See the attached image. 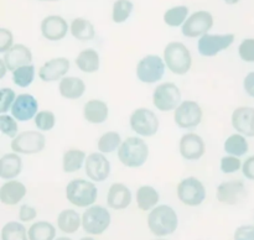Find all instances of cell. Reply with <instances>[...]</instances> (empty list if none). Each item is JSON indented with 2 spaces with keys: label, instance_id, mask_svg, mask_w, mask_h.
I'll use <instances>...</instances> for the list:
<instances>
[{
  "label": "cell",
  "instance_id": "816d5d0a",
  "mask_svg": "<svg viewBox=\"0 0 254 240\" xmlns=\"http://www.w3.org/2000/svg\"><path fill=\"white\" fill-rule=\"evenodd\" d=\"M56 240H72V239H69V238H66V237H62V238H59V239H56Z\"/></svg>",
  "mask_w": 254,
  "mask_h": 240
},
{
  "label": "cell",
  "instance_id": "52a82bcc",
  "mask_svg": "<svg viewBox=\"0 0 254 240\" xmlns=\"http://www.w3.org/2000/svg\"><path fill=\"white\" fill-rule=\"evenodd\" d=\"M165 61L156 54H148L143 57L136 64V77L146 84L156 83L165 73Z\"/></svg>",
  "mask_w": 254,
  "mask_h": 240
},
{
  "label": "cell",
  "instance_id": "7dc6e473",
  "mask_svg": "<svg viewBox=\"0 0 254 240\" xmlns=\"http://www.w3.org/2000/svg\"><path fill=\"white\" fill-rule=\"evenodd\" d=\"M242 172L246 178L254 181V156H251V157H248L247 160L243 162Z\"/></svg>",
  "mask_w": 254,
  "mask_h": 240
},
{
  "label": "cell",
  "instance_id": "f907efd6",
  "mask_svg": "<svg viewBox=\"0 0 254 240\" xmlns=\"http://www.w3.org/2000/svg\"><path fill=\"white\" fill-rule=\"evenodd\" d=\"M226 2H227V4H230V5H233V4H237L238 1H240V0H225Z\"/></svg>",
  "mask_w": 254,
  "mask_h": 240
},
{
  "label": "cell",
  "instance_id": "9a60e30c",
  "mask_svg": "<svg viewBox=\"0 0 254 240\" xmlns=\"http://www.w3.org/2000/svg\"><path fill=\"white\" fill-rule=\"evenodd\" d=\"M86 175L94 182H103L111 175V162L102 152H93L86 158Z\"/></svg>",
  "mask_w": 254,
  "mask_h": 240
},
{
  "label": "cell",
  "instance_id": "d6986e66",
  "mask_svg": "<svg viewBox=\"0 0 254 240\" xmlns=\"http://www.w3.org/2000/svg\"><path fill=\"white\" fill-rule=\"evenodd\" d=\"M67 31H68V24L60 15H50L42 20V36L50 41H60V40L64 39Z\"/></svg>",
  "mask_w": 254,
  "mask_h": 240
},
{
  "label": "cell",
  "instance_id": "484cf974",
  "mask_svg": "<svg viewBox=\"0 0 254 240\" xmlns=\"http://www.w3.org/2000/svg\"><path fill=\"white\" fill-rule=\"evenodd\" d=\"M60 94L66 99H79L86 92V84L78 77H64L60 81Z\"/></svg>",
  "mask_w": 254,
  "mask_h": 240
},
{
  "label": "cell",
  "instance_id": "7c38bea8",
  "mask_svg": "<svg viewBox=\"0 0 254 240\" xmlns=\"http://www.w3.org/2000/svg\"><path fill=\"white\" fill-rule=\"evenodd\" d=\"M235 42V35H211L206 34L198 39L197 48L200 54L205 57H213L228 48Z\"/></svg>",
  "mask_w": 254,
  "mask_h": 240
},
{
  "label": "cell",
  "instance_id": "8fae6325",
  "mask_svg": "<svg viewBox=\"0 0 254 240\" xmlns=\"http://www.w3.org/2000/svg\"><path fill=\"white\" fill-rule=\"evenodd\" d=\"M202 109L193 100H184L175 109L174 119L179 128L191 129L197 126L202 120Z\"/></svg>",
  "mask_w": 254,
  "mask_h": 240
},
{
  "label": "cell",
  "instance_id": "ee69618b",
  "mask_svg": "<svg viewBox=\"0 0 254 240\" xmlns=\"http://www.w3.org/2000/svg\"><path fill=\"white\" fill-rule=\"evenodd\" d=\"M14 36H12L11 31L5 27L0 29V52L5 53L9 51L12 46H14Z\"/></svg>",
  "mask_w": 254,
  "mask_h": 240
},
{
  "label": "cell",
  "instance_id": "b9f144b4",
  "mask_svg": "<svg viewBox=\"0 0 254 240\" xmlns=\"http://www.w3.org/2000/svg\"><path fill=\"white\" fill-rule=\"evenodd\" d=\"M241 167H242V163H241L240 157L227 155L221 158V171L223 173H235L241 170Z\"/></svg>",
  "mask_w": 254,
  "mask_h": 240
},
{
  "label": "cell",
  "instance_id": "1f68e13d",
  "mask_svg": "<svg viewBox=\"0 0 254 240\" xmlns=\"http://www.w3.org/2000/svg\"><path fill=\"white\" fill-rule=\"evenodd\" d=\"M159 203V193L151 186H141L136 191V204L141 210L153 209Z\"/></svg>",
  "mask_w": 254,
  "mask_h": 240
},
{
  "label": "cell",
  "instance_id": "e0dca14e",
  "mask_svg": "<svg viewBox=\"0 0 254 240\" xmlns=\"http://www.w3.org/2000/svg\"><path fill=\"white\" fill-rule=\"evenodd\" d=\"M179 150H180L181 156L186 160H198L205 155V141L200 135L195 133L185 134L179 143Z\"/></svg>",
  "mask_w": 254,
  "mask_h": 240
},
{
  "label": "cell",
  "instance_id": "11a10c76",
  "mask_svg": "<svg viewBox=\"0 0 254 240\" xmlns=\"http://www.w3.org/2000/svg\"><path fill=\"white\" fill-rule=\"evenodd\" d=\"M156 240H165V239H156Z\"/></svg>",
  "mask_w": 254,
  "mask_h": 240
},
{
  "label": "cell",
  "instance_id": "ac0fdd59",
  "mask_svg": "<svg viewBox=\"0 0 254 240\" xmlns=\"http://www.w3.org/2000/svg\"><path fill=\"white\" fill-rule=\"evenodd\" d=\"M69 61L66 57H56L45 62L39 71V77L44 82H56L62 79L69 71Z\"/></svg>",
  "mask_w": 254,
  "mask_h": 240
},
{
  "label": "cell",
  "instance_id": "ab89813d",
  "mask_svg": "<svg viewBox=\"0 0 254 240\" xmlns=\"http://www.w3.org/2000/svg\"><path fill=\"white\" fill-rule=\"evenodd\" d=\"M0 129H1V133L4 135L9 136V138L14 139L16 138L19 134H17V123L16 119L14 116L6 115V114H1L0 115Z\"/></svg>",
  "mask_w": 254,
  "mask_h": 240
},
{
  "label": "cell",
  "instance_id": "30bf717a",
  "mask_svg": "<svg viewBox=\"0 0 254 240\" xmlns=\"http://www.w3.org/2000/svg\"><path fill=\"white\" fill-rule=\"evenodd\" d=\"M178 197L184 204L196 207L205 200L206 188L198 178L188 177L179 183Z\"/></svg>",
  "mask_w": 254,
  "mask_h": 240
},
{
  "label": "cell",
  "instance_id": "cb8c5ba5",
  "mask_svg": "<svg viewBox=\"0 0 254 240\" xmlns=\"http://www.w3.org/2000/svg\"><path fill=\"white\" fill-rule=\"evenodd\" d=\"M109 108L106 101L99 99L88 100L83 106V116L88 123L102 124L108 119Z\"/></svg>",
  "mask_w": 254,
  "mask_h": 240
},
{
  "label": "cell",
  "instance_id": "7402d4cb",
  "mask_svg": "<svg viewBox=\"0 0 254 240\" xmlns=\"http://www.w3.org/2000/svg\"><path fill=\"white\" fill-rule=\"evenodd\" d=\"M107 203L112 209H126L131 203L130 190L123 183H113L108 191Z\"/></svg>",
  "mask_w": 254,
  "mask_h": 240
},
{
  "label": "cell",
  "instance_id": "277c9868",
  "mask_svg": "<svg viewBox=\"0 0 254 240\" xmlns=\"http://www.w3.org/2000/svg\"><path fill=\"white\" fill-rule=\"evenodd\" d=\"M98 190L91 181L73 180L66 186V197L76 207H89L97 199Z\"/></svg>",
  "mask_w": 254,
  "mask_h": 240
},
{
  "label": "cell",
  "instance_id": "6da1fadb",
  "mask_svg": "<svg viewBox=\"0 0 254 240\" xmlns=\"http://www.w3.org/2000/svg\"><path fill=\"white\" fill-rule=\"evenodd\" d=\"M179 219L175 210L169 205L155 207L148 217V227L156 237H166L178 229Z\"/></svg>",
  "mask_w": 254,
  "mask_h": 240
},
{
  "label": "cell",
  "instance_id": "f1b7e54d",
  "mask_svg": "<svg viewBox=\"0 0 254 240\" xmlns=\"http://www.w3.org/2000/svg\"><path fill=\"white\" fill-rule=\"evenodd\" d=\"M86 153L78 148H71L64 153L62 157V170L66 173H73L81 170L82 165L86 163Z\"/></svg>",
  "mask_w": 254,
  "mask_h": 240
},
{
  "label": "cell",
  "instance_id": "f35d334b",
  "mask_svg": "<svg viewBox=\"0 0 254 240\" xmlns=\"http://www.w3.org/2000/svg\"><path fill=\"white\" fill-rule=\"evenodd\" d=\"M56 116L50 110H41L35 116V125L40 131H50L55 128Z\"/></svg>",
  "mask_w": 254,
  "mask_h": 240
},
{
  "label": "cell",
  "instance_id": "d4e9b609",
  "mask_svg": "<svg viewBox=\"0 0 254 240\" xmlns=\"http://www.w3.org/2000/svg\"><path fill=\"white\" fill-rule=\"evenodd\" d=\"M22 161L16 152L5 153L0 158V177L2 180H14L21 173Z\"/></svg>",
  "mask_w": 254,
  "mask_h": 240
},
{
  "label": "cell",
  "instance_id": "60d3db41",
  "mask_svg": "<svg viewBox=\"0 0 254 240\" xmlns=\"http://www.w3.org/2000/svg\"><path fill=\"white\" fill-rule=\"evenodd\" d=\"M238 54L245 62H254V39H245L238 47Z\"/></svg>",
  "mask_w": 254,
  "mask_h": 240
},
{
  "label": "cell",
  "instance_id": "8992f818",
  "mask_svg": "<svg viewBox=\"0 0 254 240\" xmlns=\"http://www.w3.org/2000/svg\"><path fill=\"white\" fill-rule=\"evenodd\" d=\"M130 128L140 136H154L159 130V119L153 110L148 108H138L131 113Z\"/></svg>",
  "mask_w": 254,
  "mask_h": 240
},
{
  "label": "cell",
  "instance_id": "603a6c76",
  "mask_svg": "<svg viewBox=\"0 0 254 240\" xmlns=\"http://www.w3.org/2000/svg\"><path fill=\"white\" fill-rule=\"evenodd\" d=\"M26 194V187L19 181H6L0 188V199L6 205H15Z\"/></svg>",
  "mask_w": 254,
  "mask_h": 240
},
{
  "label": "cell",
  "instance_id": "83f0119b",
  "mask_svg": "<svg viewBox=\"0 0 254 240\" xmlns=\"http://www.w3.org/2000/svg\"><path fill=\"white\" fill-rule=\"evenodd\" d=\"M71 34L74 39L79 40V41H91L94 39L96 35V30H94L93 24L89 20L83 19V17H77L72 21L71 27Z\"/></svg>",
  "mask_w": 254,
  "mask_h": 240
},
{
  "label": "cell",
  "instance_id": "e575fe53",
  "mask_svg": "<svg viewBox=\"0 0 254 240\" xmlns=\"http://www.w3.org/2000/svg\"><path fill=\"white\" fill-rule=\"evenodd\" d=\"M188 15L189 7L180 5V6H175L166 10L165 14H164V21L169 26L178 27L180 25L185 24V21L188 20Z\"/></svg>",
  "mask_w": 254,
  "mask_h": 240
},
{
  "label": "cell",
  "instance_id": "ffe728a7",
  "mask_svg": "<svg viewBox=\"0 0 254 240\" xmlns=\"http://www.w3.org/2000/svg\"><path fill=\"white\" fill-rule=\"evenodd\" d=\"M232 126L240 134L254 138V108L238 106L232 114Z\"/></svg>",
  "mask_w": 254,
  "mask_h": 240
},
{
  "label": "cell",
  "instance_id": "d590c367",
  "mask_svg": "<svg viewBox=\"0 0 254 240\" xmlns=\"http://www.w3.org/2000/svg\"><path fill=\"white\" fill-rule=\"evenodd\" d=\"M35 67L32 64L19 67L12 72V82L20 88H26L34 82Z\"/></svg>",
  "mask_w": 254,
  "mask_h": 240
},
{
  "label": "cell",
  "instance_id": "7bdbcfd3",
  "mask_svg": "<svg viewBox=\"0 0 254 240\" xmlns=\"http://www.w3.org/2000/svg\"><path fill=\"white\" fill-rule=\"evenodd\" d=\"M16 96L11 88H2L1 89V100H0V113L5 114L9 109H11Z\"/></svg>",
  "mask_w": 254,
  "mask_h": 240
},
{
  "label": "cell",
  "instance_id": "7a4b0ae2",
  "mask_svg": "<svg viewBox=\"0 0 254 240\" xmlns=\"http://www.w3.org/2000/svg\"><path fill=\"white\" fill-rule=\"evenodd\" d=\"M149 157V147L143 139L129 136L118 148V158L127 167H140Z\"/></svg>",
  "mask_w": 254,
  "mask_h": 240
},
{
  "label": "cell",
  "instance_id": "c3c4849f",
  "mask_svg": "<svg viewBox=\"0 0 254 240\" xmlns=\"http://www.w3.org/2000/svg\"><path fill=\"white\" fill-rule=\"evenodd\" d=\"M243 87H245V91L247 92L248 96L254 98V72H251L245 77Z\"/></svg>",
  "mask_w": 254,
  "mask_h": 240
},
{
  "label": "cell",
  "instance_id": "8d00e7d4",
  "mask_svg": "<svg viewBox=\"0 0 254 240\" xmlns=\"http://www.w3.org/2000/svg\"><path fill=\"white\" fill-rule=\"evenodd\" d=\"M2 240H29L26 237V228L17 222H9L1 230Z\"/></svg>",
  "mask_w": 254,
  "mask_h": 240
},
{
  "label": "cell",
  "instance_id": "4fadbf2b",
  "mask_svg": "<svg viewBox=\"0 0 254 240\" xmlns=\"http://www.w3.org/2000/svg\"><path fill=\"white\" fill-rule=\"evenodd\" d=\"M213 26V16L208 11L193 12L183 25V34L186 37H198L207 34Z\"/></svg>",
  "mask_w": 254,
  "mask_h": 240
},
{
  "label": "cell",
  "instance_id": "d6a6232c",
  "mask_svg": "<svg viewBox=\"0 0 254 240\" xmlns=\"http://www.w3.org/2000/svg\"><path fill=\"white\" fill-rule=\"evenodd\" d=\"M29 240H54L56 229L49 222H36L27 230Z\"/></svg>",
  "mask_w": 254,
  "mask_h": 240
},
{
  "label": "cell",
  "instance_id": "4316f807",
  "mask_svg": "<svg viewBox=\"0 0 254 240\" xmlns=\"http://www.w3.org/2000/svg\"><path fill=\"white\" fill-rule=\"evenodd\" d=\"M74 63L78 67L79 71L84 73H94L98 71L101 66L98 52L94 51L93 48H87L79 52L78 56L74 59Z\"/></svg>",
  "mask_w": 254,
  "mask_h": 240
},
{
  "label": "cell",
  "instance_id": "9c48e42d",
  "mask_svg": "<svg viewBox=\"0 0 254 240\" xmlns=\"http://www.w3.org/2000/svg\"><path fill=\"white\" fill-rule=\"evenodd\" d=\"M153 103L160 111L175 110L181 104L180 88L170 82L159 84L153 93Z\"/></svg>",
  "mask_w": 254,
  "mask_h": 240
},
{
  "label": "cell",
  "instance_id": "db71d44e",
  "mask_svg": "<svg viewBox=\"0 0 254 240\" xmlns=\"http://www.w3.org/2000/svg\"><path fill=\"white\" fill-rule=\"evenodd\" d=\"M40 1H57V0H40Z\"/></svg>",
  "mask_w": 254,
  "mask_h": 240
},
{
  "label": "cell",
  "instance_id": "44dd1931",
  "mask_svg": "<svg viewBox=\"0 0 254 240\" xmlns=\"http://www.w3.org/2000/svg\"><path fill=\"white\" fill-rule=\"evenodd\" d=\"M2 61H4L5 66L7 67L9 71L14 72L19 67L31 64L32 53L29 47L25 46V45L17 44L14 45L9 51L5 52Z\"/></svg>",
  "mask_w": 254,
  "mask_h": 240
},
{
  "label": "cell",
  "instance_id": "2e32d148",
  "mask_svg": "<svg viewBox=\"0 0 254 240\" xmlns=\"http://www.w3.org/2000/svg\"><path fill=\"white\" fill-rule=\"evenodd\" d=\"M39 104H37L36 98L31 94L22 93L19 94L12 104L11 116H14L19 121H29L37 115L39 113Z\"/></svg>",
  "mask_w": 254,
  "mask_h": 240
},
{
  "label": "cell",
  "instance_id": "5bb4252c",
  "mask_svg": "<svg viewBox=\"0 0 254 240\" xmlns=\"http://www.w3.org/2000/svg\"><path fill=\"white\" fill-rule=\"evenodd\" d=\"M216 197L221 203H225V204H238L247 197L245 183L238 180L221 183L216 191Z\"/></svg>",
  "mask_w": 254,
  "mask_h": 240
},
{
  "label": "cell",
  "instance_id": "5b68a950",
  "mask_svg": "<svg viewBox=\"0 0 254 240\" xmlns=\"http://www.w3.org/2000/svg\"><path fill=\"white\" fill-rule=\"evenodd\" d=\"M11 150L22 155H34L41 152L46 146V138L40 131L27 130L20 133L11 141Z\"/></svg>",
  "mask_w": 254,
  "mask_h": 240
},
{
  "label": "cell",
  "instance_id": "681fc988",
  "mask_svg": "<svg viewBox=\"0 0 254 240\" xmlns=\"http://www.w3.org/2000/svg\"><path fill=\"white\" fill-rule=\"evenodd\" d=\"M0 68H1V73H0V78H2V77L5 76V73H6V71H9V69H7V67L5 66V63H4V61H2V59H0Z\"/></svg>",
  "mask_w": 254,
  "mask_h": 240
},
{
  "label": "cell",
  "instance_id": "836d02e7",
  "mask_svg": "<svg viewBox=\"0 0 254 240\" xmlns=\"http://www.w3.org/2000/svg\"><path fill=\"white\" fill-rule=\"evenodd\" d=\"M122 145V138L117 131H108L104 133L101 138L98 139L97 147L99 152L102 153H112L118 150Z\"/></svg>",
  "mask_w": 254,
  "mask_h": 240
},
{
  "label": "cell",
  "instance_id": "bcb514c9",
  "mask_svg": "<svg viewBox=\"0 0 254 240\" xmlns=\"http://www.w3.org/2000/svg\"><path fill=\"white\" fill-rule=\"evenodd\" d=\"M37 215L36 209L34 207H30V205L24 204L20 207V212H19V218L20 220L22 222H30V220L35 219Z\"/></svg>",
  "mask_w": 254,
  "mask_h": 240
},
{
  "label": "cell",
  "instance_id": "f6af8a7d",
  "mask_svg": "<svg viewBox=\"0 0 254 240\" xmlns=\"http://www.w3.org/2000/svg\"><path fill=\"white\" fill-rule=\"evenodd\" d=\"M235 240H254L253 225H243L236 229Z\"/></svg>",
  "mask_w": 254,
  "mask_h": 240
},
{
  "label": "cell",
  "instance_id": "f546056e",
  "mask_svg": "<svg viewBox=\"0 0 254 240\" xmlns=\"http://www.w3.org/2000/svg\"><path fill=\"white\" fill-rule=\"evenodd\" d=\"M57 224H59L60 230L67 233V234H72L78 230L79 225L82 224V218L79 217L76 210L64 209L59 214Z\"/></svg>",
  "mask_w": 254,
  "mask_h": 240
},
{
  "label": "cell",
  "instance_id": "4dcf8cb0",
  "mask_svg": "<svg viewBox=\"0 0 254 240\" xmlns=\"http://www.w3.org/2000/svg\"><path fill=\"white\" fill-rule=\"evenodd\" d=\"M223 147H225V151L227 152V155L236 156V157L245 156L248 152V150H250L247 139H246L245 135H242L240 133L232 134L231 136H228L227 140L225 141Z\"/></svg>",
  "mask_w": 254,
  "mask_h": 240
},
{
  "label": "cell",
  "instance_id": "3957f363",
  "mask_svg": "<svg viewBox=\"0 0 254 240\" xmlns=\"http://www.w3.org/2000/svg\"><path fill=\"white\" fill-rule=\"evenodd\" d=\"M164 61L169 71L178 76L188 73L192 66V57L188 47L181 42H170L164 48Z\"/></svg>",
  "mask_w": 254,
  "mask_h": 240
},
{
  "label": "cell",
  "instance_id": "ba28073f",
  "mask_svg": "<svg viewBox=\"0 0 254 240\" xmlns=\"http://www.w3.org/2000/svg\"><path fill=\"white\" fill-rule=\"evenodd\" d=\"M111 214L108 209L101 205H92L82 215V227L88 234L99 235L108 229Z\"/></svg>",
  "mask_w": 254,
  "mask_h": 240
},
{
  "label": "cell",
  "instance_id": "f5cc1de1",
  "mask_svg": "<svg viewBox=\"0 0 254 240\" xmlns=\"http://www.w3.org/2000/svg\"><path fill=\"white\" fill-rule=\"evenodd\" d=\"M81 240H94V239H92V238H89V237H86V238H82Z\"/></svg>",
  "mask_w": 254,
  "mask_h": 240
},
{
  "label": "cell",
  "instance_id": "74e56055",
  "mask_svg": "<svg viewBox=\"0 0 254 240\" xmlns=\"http://www.w3.org/2000/svg\"><path fill=\"white\" fill-rule=\"evenodd\" d=\"M133 11V2L130 0H117L113 5L112 19L117 24L127 21Z\"/></svg>",
  "mask_w": 254,
  "mask_h": 240
}]
</instances>
